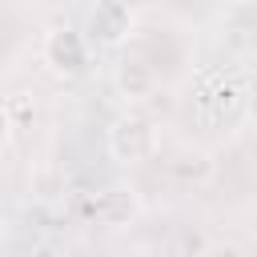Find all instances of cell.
<instances>
[{
    "mask_svg": "<svg viewBox=\"0 0 257 257\" xmlns=\"http://www.w3.org/2000/svg\"><path fill=\"white\" fill-rule=\"evenodd\" d=\"M249 96H253V84L245 72H233V68L213 72L197 92V120L205 128H221V133L237 128L249 112Z\"/></svg>",
    "mask_w": 257,
    "mask_h": 257,
    "instance_id": "1",
    "label": "cell"
},
{
    "mask_svg": "<svg viewBox=\"0 0 257 257\" xmlns=\"http://www.w3.org/2000/svg\"><path fill=\"white\" fill-rule=\"evenodd\" d=\"M161 153V133L149 116L141 112H124L112 120L108 128V157L116 165H141V161H153Z\"/></svg>",
    "mask_w": 257,
    "mask_h": 257,
    "instance_id": "2",
    "label": "cell"
},
{
    "mask_svg": "<svg viewBox=\"0 0 257 257\" xmlns=\"http://www.w3.org/2000/svg\"><path fill=\"white\" fill-rule=\"evenodd\" d=\"M40 56H44L48 72L60 76V80H76V76L88 72V40L72 24L48 28L44 32V44H40Z\"/></svg>",
    "mask_w": 257,
    "mask_h": 257,
    "instance_id": "3",
    "label": "cell"
},
{
    "mask_svg": "<svg viewBox=\"0 0 257 257\" xmlns=\"http://www.w3.org/2000/svg\"><path fill=\"white\" fill-rule=\"evenodd\" d=\"M141 209H145V201H141V193L128 185V181H116V185H104L92 201H88V217L96 221V225H128V221H137L141 217Z\"/></svg>",
    "mask_w": 257,
    "mask_h": 257,
    "instance_id": "4",
    "label": "cell"
},
{
    "mask_svg": "<svg viewBox=\"0 0 257 257\" xmlns=\"http://www.w3.org/2000/svg\"><path fill=\"white\" fill-rule=\"evenodd\" d=\"M133 32V8L124 0H100L92 12H88V40L100 44V48H116L124 44Z\"/></svg>",
    "mask_w": 257,
    "mask_h": 257,
    "instance_id": "5",
    "label": "cell"
},
{
    "mask_svg": "<svg viewBox=\"0 0 257 257\" xmlns=\"http://www.w3.org/2000/svg\"><path fill=\"white\" fill-rule=\"evenodd\" d=\"M157 84H161V76H157V68H153L145 56H124V60L116 64V72H112V88H116V96H120L124 104L149 100V96L157 92Z\"/></svg>",
    "mask_w": 257,
    "mask_h": 257,
    "instance_id": "6",
    "label": "cell"
},
{
    "mask_svg": "<svg viewBox=\"0 0 257 257\" xmlns=\"http://www.w3.org/2000/svg\"><path fill=\"white\" fill-rule=\"evenodd\" d=\"M12 133H16V124H12V112H8V104H0V153L12 145Z\"/></svg>",
    "mask_w": 257,
    "mask_h": 257,
    "instance_id": "7",
    "label": "cell"
},
{
    "mask_svg": "<svg viewBox=\"0 0 257 257\" xmlns=\"http://www.w3.org/2000/svg\"><path fill=\"white\" fill-rule=\"evenodd\" d=\"M233 4H257V0H233Z\"/></svg>",
    "mask_w": 257,
    "mask_h": 257,
    "instance_id": "8",
    "label": "cell"
}]
</instances>
